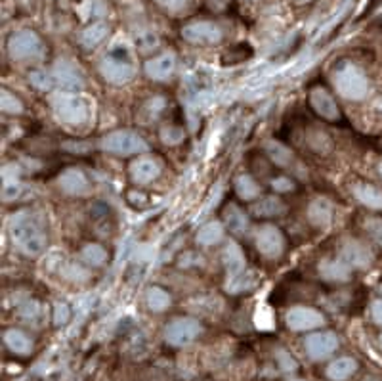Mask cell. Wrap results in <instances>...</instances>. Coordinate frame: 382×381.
<instances>
[{
	"label": "cell",
	"instance_id": "1",
	"mask_svg": "<svg viewBox=\"0 0 382 381\" xmlns=\"http://www.w3.org/2000/svg\"><path fill=\"white\" fill-rule=\"evenodd\" d=\"M8 232L17 249L29 257H39L46 249V234L41 223L31 213H16L10 218Z\"/></svg>",
	"mask_w": 382,
	"mask_h": 381
},
{
	"label": "cell",
	"instance_id": "2",
	"mask_svg": "<svg viewBox=\"0 0 382 381\" xmlns=\"http://www.w3.org/2000/svg\"><path fill=\"white\" fill-rule=\"evenodd\" d=\"M52 110L58 121L65 123L69 127H78L90 121L92 115V100L86 96L76 94L71 90L58 92L52 96Z\"/></svg>",
	"mask_w": 382,
	"mask_h": 381
},
{
	"label": "cell",
	"instance_id": "3",
	"mask_svg": "<svg viewBox=\"0 0 382 381\" xmlns=\"http://www.w3.org/2000/svg\"><path fill=\"white\" fill-rule=\"evenodd\" d=\"M335 87L346 100L359 102L369 92V81L354 63H342L339 70L335 71Z\"/></svg>",
	"mask_w": 382,
	"mask_h": 381
},
{
	"label": "cell",
	"instance_id": "4",
	"mask_svg": "<svg viewBox=\"0 0 382 381\" xmlns=\"http://www.w3.org/2000/svg\"><path fill=\"white\" fill-rule=\"evenodd\" d=\"M103 152H109L115 156H138L147 152V142H145L134 130H115L105 134L100 142Z\"/></svg>",
	"mask_w": 382,
	"mask_h": 381
},
{
	"label": "cell",
	"instance_id": "5",
	"mask_svg": "<svg viewBox=\"0 0 382 381\" xmlns=\"http://www.w3.org/2000/svg\"><path fill=\"white\" fill-rule=\"evenodd\" d=\"M8 54L12 60H41L44 56L43 39L36 35L33 29L16 31L8 39Z\"/></svg>",
	"mask_w": 382,
	"mask_h": 381
},
{
	"label": "cell",
	"instance_id": "6",
	"mask_svg": "<svg viewBox=\"0 0 382 381\" xmlns=\"http://www.w3.org/2000/svg\"><path fill=\"white\" fill-rule=\"evenodd\" d=\"M203 331V326L195 318H176L165 328V341L172 347H186L193 343Z\"/></svg>",
	"mask_w": 382,
	"mask_h": 381
},
{
	"label": "cell",
	"instance_id": "7",
	"mask_svg": "<svg viewBox=\"0 0 382 381\" xmlns=\"http://www.w3.org/2000/svg\"><path fill=\"white\" fill-rule=\"evenodd\" d=\"M224 37V31L218 23L214 21H191L182 27V39L189 44H199V46H211L218 44Z\"/></svg>",
	"mask_w": 382,
	"mask_h": 381
},
{
	"label": "cell",
	"instance_id": "8",
	"mask_svg": "<svg viewBox=\"0 0 382 381\" xmlns=\"http://www.w3.org/2000/svg\"><path fill=\"white\" fill-rule=\"evenodd\" d=\"M100 73L102 77L111 83V85H127L136 75V68L132 65V61L125 58H119L115 52H111L105 60L100 63Z\"/></svg>",
	"mask_w": 382,
	"mask_h": 381
},
{
	"label": "cell",
	"instance_id": "9",
	"mask_svg": "<svg viewBox=\"0 0 382 381\" xmlns=\"http://www.w3.org/2000/svg\"><path fill=\"white\" fill-rule=\"evenodd\" d=\"M255 245L268 259H277L285 251V236L277 226L262 225L256 228Z\"/></svg>",
	"mask_w": 382,
	"mask_h": 381
},
{
	"label": "cell",
	"instance_id": "10",
	"mask_svg": "<svg viewBox=\"0 0 382 381\" xmlns=\"http://www.w3.org/2000/svg\"><path fill=\"white\" fill-rule=\"evenodd\" d=\"M287 328L293 331H310V329L321 328L325 324V316L312 307H293L285 316Z\"/></svg>",
	"mask_w": 382,
	"mask_h": 381
},
{
	"label": "cell",
	"instance_id": "11",
	"mask_svg": "<svg viewBox=\"0 0 382 381\" xmlns=\"http://www.w3.org/2000/svg\"><path fill=\"white\" fill-rule=\"evenodd\" d=\"M304 347L312 360H325L339 349V338L332 331H315L306 338Z\"/></svg>",
	"mask_w": 382,
	"mask_h": 381
},
{
	"label": "cell",
	"instance_id": "12",
	"mask_svg": "<svg viewBox=\"0 0 382 381\" xmlns=\"http://www.w3.org/2000/svg\"><path fill=\"white\" fill-rule=\"evenodd\" d=\"M310 105L325 121H339L340 119L339 105L335 102V98L329 94V90H325L323 87H315L310 90Z\"/></svg>",
	"mask_w": 382,
	"mask_h": 381
},
{
	"label": "cell",
	"instance_id": "13",
	"mask_svg": "<svg viewBox=\"0 0 382 381\" xmlns=\"http://www.w3.org/2000/svg\"><path fill=\"white\" fill-rule=\"evenodd\" d=\"M54 79L63 90H71L75 92L78 88L85 87V79L81 75V71L76 70L75 63H71L69 60H58L54 65Z\"/></svg>",
	"mask_w": 382,
	"mask_h": 381
},
{
	"label": "cell",
	"instance_id": "14",
	"mask_svg": "<svg viewBox=\"0 0 382 381\" xmlns=\"http://www.w3.org/2000/svg\"><path fill=\"white\" fill-rule=\"evenodd\" d=\"M58 186L67 196H86L90 192V181L81 169H67L60 174Z\"/></svg>",
	"mask_w": 382,
	"mask_h": 381
},
{
	"label": "cell",
	"instance_id": "15",
	"mask_svg": "<svg viewBox=\"0 0 382 381\" xmlns=\"http://www.w3.org/2000/svg\"><path fill=\"white\" fill-rule=\"evenodd\" d=\"M340 257L346 260L352 269H367L373 260V253L369 251L363 243L356 242V240H346L342 243Z\"/></svg>",
	"mask_w": 382,
	"mask_h": 381
},
{
	"label": "cell",
	"instance_id": "16",
	"mask_svg": "<svg viewBox=\"0 0 382 381\" xmlns=\"http://www.w3.org/2000/svg\"><path fill=\"white\" fill-rule=\"evenodd\" d=\"M145 75L153 81H167L176 71V56L172 52H165L157 58L145 61Z\"/></svg>",
	"mask_w": 382,
	"mask_h": 381
},
{
	"label": "cell",
	"instance_id": "17",
	"mask_svg": "<svg viewBox=\"0 0 382 381\" xmlns=\"http://www.w3.org/2000/svg\"><path fill=\"white\" fill-rule=\"evenodd\" d=\"M161 174V163L155 157H138L130 163V176L136 184H149Z\"/></svg>",
	"mask_w": 382,
	"mask_h": 381
},
{
	"label": "cell",
	"instance_id": "18",
	"mask_svg": "<svg viewBox=\"0 0 382 381\" xmlns=\"http://www.w3.org/2000/svg\"><path fill=\"white\" fill-rule=\"evenodd\" d=\"M319 276L327 282H348L352 276V267L344 259H325L319 262Z\"/></svg>",
	"mask_w": 382,
	"mask_h": 381
},
{
	"label": "cell",
	"instance_id": "19",
	"mask_svg": "<svg viewBox=\"0 0 382 381\" xmlns=\"http://www.w3.org/2000/svg\"><path fill=\"white\" fill-rule=\"evenodd\" d=\"M222 260H224V269L228 272V278H237L239 274L245 272V257L235 242H228V245L224 247Z\"/></svg>",
	"mask_w": 382,
	"mask_h": 381
},
{
	"label": "cell",
	"instance_id": "20",
	"mask_svg": "<svg viewBox=\"0 0 382 381\" xmlns=\"http://www.w3.org/2000/svg\"><path fill=\"white\" fill-rule=\"evenodd\" d=\"M332 215H335V209H332V203L325 198H317L310 203L308 207V218L314 226H319V228H327L331 225Z\"/></svg>",
	"mask_w": 382,
	"mask_h": 381
},
{
	"label": "cell",
	"instance_id": "21",
	"mask_svg": "<svg viewBox=\"0 0 382 381\" xmlns=\"http://www.w3.org/2000/svg\"><path fill=\"white\" fill-rule=\"evenodd\" d=\"M4 343H6V347H8L12 353H16V355L27 356L33 353V341H31V338L27 336L25 331H21V329H6V331H4Z\"/></svg>",
	"mask_w": 382,
	"mask_h": 381
},
{
	"label": "cell",
	"instance_id": "22",
	"mask_svg": "<svg viewBox=\"0 0 382 381\" xmlns=\"http://www.w3.org/2000/svg\"><path fill=\"white\" fill-rule=\"evenodd\" d=\"M356 370L357 362L352 356H340L327 366V378L331 381H346L356 373Z\"/></svg>",
	"mask_w": 382,
	"mask_h": 381
},
{
	"label": "cell",
	"instance_id": "23",
	"mask_svg": "<svg viewBox=\"0 0 382 381\" xmlns=\"http://www.w3.org/2000/svg\"><path fill=\"white\" fill-rule=\"evenodd\" d=\"M354 196L365 207L382 209V190H379L373 184H356L354 186Z\"/></svg>",
	"mask_w": 382,
	"mask_h": 381
},
{
	"label": "cell",
	"instance_id": "24",
	"mask_svg": "<svg viewBox=\"0 0 382 381\" xmlns=\"http://www.w3.org/2000/svg\"><path fill=\"white\" fill-rule=\"evenodd\" d=\"M285 209H287V205L277 196H268V198H262V200L256 203L255 207H253V213H255L256 217L272 218L283 215Z\"/></svg>",
	"mask_w": 382,
	"mask_h": 381
},
{
	"label": "cell",
	"instance_id": "25",
	"mask_svg": "<svg viewBox=\"0 0 382 381\" xmlns=\"http://www.w3.org/2000/svg\"><path fill=\"white\" fill-rule=\"evenodd\" d=\"M107 33H109L107 23H103V21H96V23H92V25H88L86 29H83V33H81V44H83L85 48H96V46H100V44L105 41Z\"/></svg>",
	"mask_w": 382,
	"mask_h": 381
},
{
	"label": "cell",
	"instance_id": "26",
	"mask_svg": "<svg viewBox=\"0 0 382 381\" xmlns=\"http://www.w3.org/2000/svg\"><path fill=\"white\" fill-rule=\"evenodd\" d=\"M224 223L228 226L229 232L233 234H245L248 228V217L237 205H228L224 209Z\"/></svg>",
	"mask_w": 382,
	"mask_h": 381
},
{
	"label": "cell",
	"instance_id": "27",
	"mask_svg": "<svg viewBox=\"0 0 382 381\" xmlns=\"http://www.w3.org/2000/svg\"><path fill=\"white\" fill-rule=\"evenodd\" d=\"M233 188H235V194L243 201H251L260 196V186H258V182L251 174H239L235 182H233Z\"/></svg>",
	"mask_w": 382,
	"mask_h": 381
},
{
	"label": "cell",
	"instance_id": "28",
	"mask_svg": "<svg viewBox=\"0 0 382 381\" xmlns=\"http://www.w3.org/2000/svg\"><path fill=\"white\" fill-rule=\"evenodd\" d=\"M224 240V226L220 223H206L204 226H201V230L197 232V243L204 245V247H211L216 245Z\"/></svg>",
	"mask_w": 382,
	"mask_h": 381
},
{
	"label": "cell",
	"instance_id": "29",
	"mask_svg": "<svg viewBox=\"0 0 382 381\" xmlns=\"http://www.w3.org/2000/svg\"><path fill=\"white\" fill-rule=\"evenodd\" d=\"M145 301H147V307H149L153 312H162L170 307V295L167 294L162 287L153 286L147 289Z\"/></svg>",
	"mask_w": 382,
	"mask_h": 381
},
{
	"label": "cell",
	"instance_id": "30",
	"mask_svg": "<svg viewBox=\"0 0 382 381\" xmlns=\"http://www.w3.org/2000/svg\"><path fill=\"white\" fill-rule=\"evenodd\" d=\"M266 152H268V156H270L273 163L279 165V167H287L290 163V159H293L289 147H285L279 142H275V140L266 142Z\"/></svg>",
	"mask_w": 382,
	"mask_h": 381
},
{
	"label": "cell",
	"instance_id": "31",
	"mask_svg": "<svg viewBox=\"0 0 382 381\" xmlns=\"http://www.w3.org/2000/svg\"><path fill=\"white\" fill-rule=\"evenodd\" d=\"M81 255H83V259H85L90 267H102L103 262H105V259H107L105 249H103L102 245H98V243H88V245H85Z\"/></svg>",
	"mask_w": 382,
	"mask_h": 381
},
{
	"label": "cell",
	"instance_id": "32",
	"mask_svg": "<svg viewBox=\"0 0 382 381\" xmlns=\"http://www.w3.org/2000/svg\"><path fill=\"white\" fill-rule=\"evenodd\" d=\"M251 287H255V278L251 272H243L237 278H229V282L226 284V289L229 294H241V291H246Z\"/></svg>",
	"mask_w": 382,
	"mask_h": 381
},
{
	"label": "cell",
	"instance_id": "33",
	"mask_svg": "<svg viewBox=\"0 0 382 381\" xmlns=\"http://www.w3.org/2000/svg\"><path fill=\"white\" fill-rule=\"evenodd\" d=\"M19 318L25 322H31V324H36V322L43 318V307L36 301H27L21 309H19Z\"/></svg>",
	"mask_w": 382,
	"mask_h": 381
},
{
	"label": "cell",
	"instance_id": "34",
	"mask_svg": "<svg viewBox=\"0 0 382 381\" xmlns=\"http://www.w3.org/2000/svg\"><path fill=\"white\" fill-rule=\"evenodd\" d=\"M29 81H31V85L39 88V90H50L52 85L56 83L54 73H48V71L44 70L33 71V73L29 75Z\"/></svg>",
	"mask_w": 382,
	"mask_h": 381
},
{
	"label": "cell",
	"instance_id": "35",
	"mask_svg": "<svg viewBox=\"0 0 382 381\" xmlns=\"http://www.w3.org/2000/svg\"><path fill=\"white\" fill-rule=\"evenodd\" d=\"M2 112L10 113V115H17V113L23 112V104L19 102V98L14 96L8 90H2V102H0Z\"/></svg>",
	"mask_w": 382,
	"mask_h": 381
},
{
	"label": "cell",
	"instance_id": "36",
	"mask_svg": "<svg viewBox=\"0 0 382 381\" xmlns=\"http://www.w3.org/2000/svg\"><path fill=\"white\" fill-rule=\"evenodd\" d=\"M71 320V307L63 301H58L54 305V324L56 326H65Z\"/></svg>",
	"mask_w": 382,
	"mask_h": 381
},
{
	"label": "cell",
	"instance_id": "37",
	"mask_svg": "<svg viewBox=\"0 0 382 381\" xmlns=\"http://www.w3.org/2000/svg\"><path fill=\"white\" fill-rule=\"evenodd\" d=\"M161 140L165 144H169V146H176V144H180L184 140V130L180 129V127H165L161 130Z\"/></svg>",
	"mask_w": 382,
	"mask_h": 381
},
{
	"label": "cell",
	"instance_id": "38",
	"mask_svg": "<svg viewBox=\"0 0 382 381\" xmlns=\"http://www.w3.org/2000/svg\"><path fill=\"white\" fill-rule=\"evenodd\" d=\"M363 228H365V232L373 238L374 242L382 245V218H367L365 223H363Z\"/></svg>",
	"mask_w": 382,
	"mask_h": 381
},
{
	"label": "cell",
	"instance_id": "39",
	"mask_svg": "<svg viewBox=\"0 0 382 381\" xmlns=\"http://www.w3.org/2000/svg\"><path fill=\"white\" fill-rule=\"evenodd\" d=\"M162 10L167 12H172V14H178V12H184V10L189 6L191 0H155Z\"/></svg>",
	"mask_w": 382,
	"mask_h": 381
},
{
	"label": "cell",
	"instance_id": "40",
	"mask_svg": "<svg viewBox=\"0 0 382 381\" xmlns=\"http://www.w3.org/2000/svg\"><path fill=\"white\" fill-rule=\"evenodd\" d=\"M63 276L69 278L71 282H85L86 278H88V272L83 267H78V265H67L65 270H63Z\"/></svg>",
	"mask_w": 382,
	"mask_h": 381
},
{
	"label": "cell",
	"instance_id": "41",
	"mask_svg": "<svg viewBox=\"0 0 382 381\" xmlns=\"http://www.w3.org/2000/svg\"><path fill=\"white\" fill-rule=\"evenodd\" d=\"M275 356H277V360H279V366L283 372H295V370H297V362H295V358H293L287 351L279 349V351L275 353Z\"/></svg>",
	"mask_w": 382,
	"mask_h": 381
},
{
	"label": "cell",
	"instance_id": "42",
	"mask_svg": "<svg viewBox=\"0 0 382 381\" xmlns=\"http://www.w3.org/2000/svg\"><path fill=\"white\" fill-rule=\"evenodd\" d=\"M272 188H273V192L283 194V192L293 190V188H295V184H293V181H289L287 176H279V178L272 181Z\"/></svg>",
	"mask_w": 382,
	"mask_h": 381
},
{
	"label": "cell",
	"instance_id": "43",
	"mask_svg": "<svg viewBox=\"0 0 382 381\" xmlns=\"http://www.w3.org/2000/svg\"><path fill=\"white\" fill-rule=\"evenodd\" d=\"M371 316H373V320L382 326V299H376L373 305H371Z\"/></svg>",
	"mask_w": 382,
	"mask_h": 381
},
{
	"label": "cell",
	"instance_id": "44",
	"mask_svg": "<svg viewBox=\"0 0 382 381\" xmlns=\"http://www.w3.org/2000/svg\"><path fill=\"white\" fill-rule=\"evenodd\" d=\"M295 4H308V2H312V0H293Z\"/></svg>",
	"mask_w": 382,
	"mask_h": 381
},
{
	"label": "cell",
	"instance_id": "45",
	"mask_svg": "<svg viewBox=\"0 0 382 381\" xmlns=\"http://www.w3.org/2000/svg\"><path fill=\"white\" fill-rule=\"evenodd\" d=\"M379 173H381V176H382V161L379 163Z\"/></svg>",
	"mask_w": 382,
	"mask_h": 381
},
{
	"label": "cell",
	"instance_id": "46",
	"mask_svg": "<svg viewBox=\"0 0 382 381\" xmlns=\"http://www.w3.org/2000/svg\"><path fill=\"white\" fill-rule=\"evenodd\" d=\"M293 381H306V380H293Z\"/></svg>",
	"mask_w": 382,
	"mask_h": 381
},
{
	"label": "cell",
	"instance_id": "47",
	"mask_svg": "<svg viewBox=\"0 0 382 381\" xmlns=\"http://www.w3.org/2000/svg\"><path fill=\"white\" fill-rule=\"evenodd\" d=\"M381 345H382V336H381Z\"/></svg>",
	"mask_w": 382,
	"mask_h": 381
},
{
	"label": "cell",
	"instance_id": "48",
	"mask_svg": "<svg viewBox=\"0 0 382 381\" xmlns=\"http://www.w3.org/2000/svg\"><path fill=\"white\" fill-rule=\"evenodd\" d=\"M365 381H374V380H365Z\"/></svg>",
	"mask_w": 382,
	"mask_h": 381
}]
</instances>
